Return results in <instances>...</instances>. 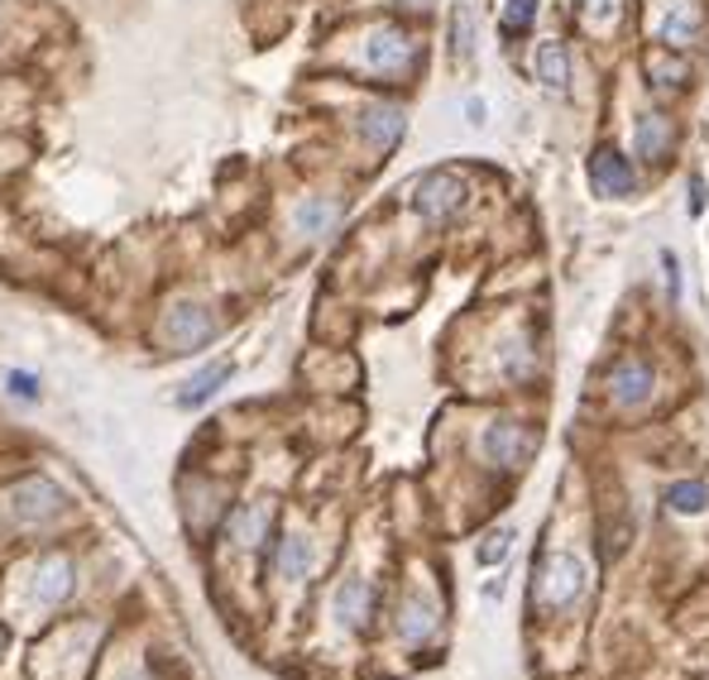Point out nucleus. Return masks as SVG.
<instances>
[{"label": "nucleus", "instance_id": "obj_21", "mask_svg": "<svg viewBox=\"0 0 709 680\" xmlns=\"http://www.w3.org/2000/svg\"><path fill=\"white\" fill-rule=\"evenodd\" d=\"M581 6V14L595 29H609V24H618V10H624V0H575Z\"/></svg>", "mask_w": 709, "mask_h": 680}, {"label": "nucleus", "instance_id": "obj_8", "mask_svg": "<svg viewBox=\"0 0 709 680\" xmlns=\"http://www.w3.org/2000/svg\"><path fill=\"white\" fill-rule=\"evenodd\" d=\"M336 618H341V628H351V632H365L369 628V614H374V585L365 580V575H351V580H341L336 589Z\"/></svg>", "mask_w": 709, "mask_h": 680}, {"label": "nucleus", "instance_id": "obj_15", "mask_svg": "<svg viewBox=\"0 0 709 680\" xmlns=\"http://www.w3.org/2000/svg\"><path fill=\"white\" fill-rule=\"evenodd\" d=\"M312 542L302 537V532H288V537H279V552H273V571L283 575V580H307V571H312Z\"/></svg>", "mask_w": 709, "mask_h": 680}, {"label": "nucleus", "instance_id": "obj_2", "mask_svg": "<svg viewBox=\"0 0 709 680\" xmlns=\"http://www.w3.org/2000/svg\"><path fill=\"white\" fill-rule=\"evenodd\" d=\"M585 589V566L575 561L571 552H556V556H542L538 566V585H532V599L542 604V609H566V604L581 599Z\"/></svg>", "mask_w": 709, "mask_h": 680}, {"label": "nucleus", "instance_id": "obj_4", "mask_svg": "<svg viewBox=\"0 0 709 680\" xmlns=\"http://www.w3.org/2000/svg\"><path fill=\"white\" fill-rule=\"evenodd\" d=\"M216 336V316L201 307V302H173V307L164 312V341L173 345V351H201Z\"/></svg>", "mask_w": 709, "mask_h": 680}, {"label": "nucleus", "instance_id": "obj_5", "mask_svg": "<svg viewBox=\"0 0 709 680\" xmlns=\"http://www.w3.org/2000/svg\"><path fill=\"white\" fill-rule=\"evenodd\" d=\"M58 513H67V494L53 480H29L10 494V517L14 523H53Z\"/></svg>", "mask_w": 709, "mask_h": 680}, {"label": "nucleus", "instance_id": "obj_6", "mask_svg": "<svg viewBox=\"0 0 709 680\" xmlns=\"http://www.w3.org/2000/svg\"><path fill=\"white\" fill-rule=\"evenodd\" d=\"M590 182H595V192L604 197H628L633 187H638V172H633V158H624L618 149H595V158H590Z\"/></svg>", "mask_w": 709, "mask_h": 680}, {"label": "nucleus", "instance_id": "obj_7", "mask_svg": "<svg viewBox=\"0 0 709 680\" xmlns=\"http://www.w3.org/2000/svg\"><path fill=\"white\" fill-rule=\"evenodd\" d=\"M609 394L618 408H643L647 398H653V365L647 359H618L609 369Z\"/></svg>", "mask_w": 709, "mask_h": 680}, {"label": "nucleus", "instance_id": "obj_16", "mask_svg": "<svg viewBox=\"0 0 709 680\" xmlns=\"http://www.w3.org/2000/svg\"><path fill=\"white\" fill-rule=\"evenodd\" d=\"M538 82L546 86V92H566L571 86V53L561 39H546L538 49Z\"/></svg>", "mask_w": 709, "mask_h": 680}, {"label": "nucleus", "instance_id": "obj_13", "mask_svg": "<svg viewBox=\"0 0 709 680\" xmlns=\"http://www.w3.org/2000/svg\"><path fill=\"white\" fill-rule=\"evenodd\" d=\"M230 374H236V365H230V359H216V365H207L201 374H192V379L183 384V394H178V408H183V412L207 408V402L230 384Z\"/></svg>", "mask_w": 709, "mask_h": 680}, {"label": "nucleus", "instance_id": "obj_9", "mask_svg": "<svg viewBox=\"0 0 709 680\" xmlns=\"http://www.w3.org/2000/svg\"><path fill=\"white\" fill-rule=\"evenodd\" d=\"M403 129H408V121H403L398 106L374 101V106L359 111V139H365L369 149H394V144L403 139Z\"/></svg>", "mask_w": 709, "mask_h": 680}, {"label": "nucleus", "instance_id": "obj_19", "mask_svg": "<svg viewBox=\"0 0 709 680\" xmlns=\"http://www.w3.org/2000/svg\"><path fill=\"white\" fill-rule=\"evenodd\" d=\"M667 509L681 513V517H696L709 509V484L705 480H676L667 484Z\"/></svg>", "mask_w": 709, "mask_h": 680}, {"label": "nucleus", "instance_id": "obj_3", "mask_svg": "<svg viewBox=\"0 0 709 680\" xmlns=\"http://www.w3.org/2000/svg\"><path fill=\"white\" fill-rule=\"evenodd\" d=\"M484 456L494 460L499 470H523L532 456H538V446H542V431L538 427H528V422H513V417H503V422H494L484 431Z\"/></svg>", "mask_w": 709, "mask_h": 680}, {"label": "nucleus", "instance_id": "obj_10", "mask_svg": "<svg viewBox=\"0 0 709 680\" xmlns=\"http://www.w3.org/2000/svg\"><path fill=\"white\" fill-rule=\"evenodd\" d=\"M269 527H273V509L269 503H240L226 523V537L240 546V552H254V546L269 542Z\"/></svg>", "mask_w": 709, "mask_h": 680}, {"label": "nucleus", "instance_id": "obj_14", "mask_svg": "<svg viewBox=\"0 0 709 680\" xmlns=\"http://www.w3.org/2000/svg\"><path fill=\"white\" fill-rule=\"evenodd\" d=\"M72 585H77V571H72L67 556H49L39 561V580H34V595L43 609H53V604H63L72 595Z\"/></svg>", "mask_w": 709, "mask_h": 680}, {"label": "nucleus", "instance_id": "obj_27", "mask_svg": "<svg viewBox=\"0 0 709 680\" xmlns=\"http://www.w3.org/2000/svg\"><path fill=\"white\" fill-rule=\"evenodd\" d=\"M466 115H470V125H484V115H489V111H484V101H480V96H470V101H466Z\"/></svg>", "mask_w": 709, "mask_h": 680}, {"label": "nucleus", "instance_id": "obj_17", "mask_svg": "<svg viewBox=\"0 0 709 680\" xmlns=\"http://www.w3.org/2000/svg\"><path fill=\"white\" fill-rule=\"evenodd\" d=\"M667 149H671V121L667 115H643L638 129H633V154L647 158V164H657Z\"/></svg>", "mask_w": 709, "mask_h": 680}, {"label": "nucleus", "instance_id": "obj_20", "mask_svg": "<svg viewBox=\"0 0 709 680\" xmlns=\"http://www.w3.org/2000/svg\"><path fill=\"white\" fill-rule=\"evenodd\" d=\"M532 20H538V0H503V34L509 39L528 34Z\"/></svg>", "mask_w": 709, "mask_h": 680}, {"label": "nucleus", "instance_id": "obj_18", "mask_svg": "<svg viewBox=\"0 0 709 680\" xmlns=\"http://www.w3.org/2000/svg\"><path fill=\"white\" fill-rule=\"evenodd\" d=\"M298 230L302 236H312V240H322V236H331V226L341 221V201H326V197H307L298 207Z\"/></svg>", "mask_w": 709, "mask_h": 680}, {"label": "nucleus", "instance_id": "obj_25", "mask_svg": "<svg viewBox=\"0 0 709 680\" xmlns=\"http://www.w3.org/2000/svg\"><path fill=\"white\" fill-rule=\"evenodd\" d=\"M451 34H456V57H470V10L466 6H456V14H451Z\"/></svg>", "mask_w": 709, "mask_h": 680}, {"label": "nucleus", "instance_id": "obj_12", "mask_svg": "<svg viewBox=\"0 0 709 680\" xmlns=\"http://www.w3.org/2000/svg\"><path fill=\"white\" fill-rule=\"evenodd\" d=\"M437 624H441V614H437V604H431L427 595H408L398 604V638L408 647L427 642L431 632H437Z\"/></svg>", "mask_w": 709, "mask_h": 680}, {"label": "nucleus", "instance_id": "obj_28", "mask_svg": "<svg viewBox=\"0 0 709 680\" xmlns=\"http://www.w3.org/2000/svg\"><path fill=\"white\" fill-rule=\"evenodd\" d=\"M700 192H705V182H700V178H690V211H696V216L705 211V197H700Z\"/></svg>", "mask_w": 709, "mask_h": 680}, {"label": "nucleus", "instance_id": "obj_11", "mask_svg": "<svg viewBox=\"0 0 709 680\" xmlns=\"http://www.w3.org/2000/svg\"><path fill=\"white\" fill-rule=\"evenodd\" d=\"M417 53V43L403 34L398 24H384V29H374L369 43H365V57H369V67H379V72H398L408 57Z\"/></svg>", "mask_w": 709, "mask_h": 680}, {"label": "nucleus", "instance_id": "obj_29", "mask_svg": "<svg viewBox=\"0 0 709 680\" xmlns=\"http://www.w3.org/2000/svg\"><path fill=\"white\" fill-rule=\"evenodd\" d=\"M125 680H144V676H139V671H129V676H125Z\"/></svg>", "mask_w": 709, "mask_h": 680}, {"label": "nucleus", "instance_id": "obj_24", "mask_svg": "<svg viewBox=\"0 0 709 680\" xmlns=\"http://www.w3.org/2000/svg\"><path fill=\"white\" fill-rule=\"evenodd\" d=\"M6 394L20 398V402H39V379L29 369H10L6 374Z\"/></svg>", "mask_w": 709, "mask_h": 680}, {"label": "nucleus", "instance_id": "obj_1", "mask_svg": "<svg viewBox=\"0 0 709 680\" xmlns=\"http://www.w3.org/2000/svg\"><path fill=\"white\" fill-rule=\"evenodd\" d=\"M466 197H470V187L456 168H431V172H423V182L413 187V211L431 226H446L451 216H460Z\"/></svg>", "mask_w": 709, "mask_h": 680}, {"label": "nucleus", "instance_id": "obj_23", "mask_svg": "<svg viewBox=\"0 0 709 680\" xmlns=\"http://www.w3.org/2000/svg\"><path fill=\"white\" fill-rule=\"evenodd\" d=\"M509 542H513V527H499V532H489L484 546L475 556H480V566H499L503 556H509Z\"/></svg>", "mask_w": 709, "mask_h": 680}, {"label": "nucleus", "instance_id": "obj_22", "mask_svg": "<svg viewBox=\"0 0 709 680\" xmlns=\"http://www.w3.org/2000/svg\"><path fill=\"white\" fill-rule=\"evenodd\" d=\"M696 29H700V10H696V6H690V0H686V6L676 10L671 20H667V39H671V43H686L690 34H696Z\"/></svg>", "mask_w": 709, "mask_h": 680}, {"label": "nucleus", "instance_id": "obj_26", "mask_svg": "<svg viewBox=\"0 0 709 680\" xmlns=\"http://www.w3.org/2000/svg\"><path fill=\"white\" fill-rule=\"evenodd\" d=\"M661 269H667V293H671V297H681V264H676V254H671V250H661Z\"/></svg>", "mask_w": 709, "mask_h": 680}]
</instances>
